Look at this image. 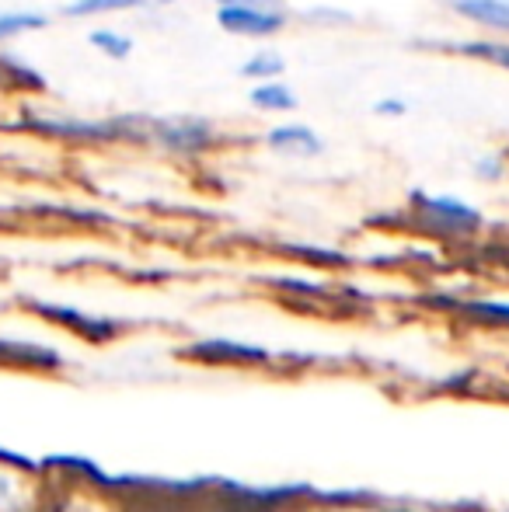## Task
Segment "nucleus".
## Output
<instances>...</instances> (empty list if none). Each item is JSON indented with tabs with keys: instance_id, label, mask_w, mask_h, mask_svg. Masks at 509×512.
Segmentation results:
<instances>
[{
	"instance_id": "nucleus-4",
	"label": "nucleus",
	"mask_w": 509,
	"mask_h": 512,
	"mask_svg": "<svg viewBox=\"0 0 509 512\" xmlns=\"http://www.w3.org/2000/svg\"><path fill=\"white\" fill-rule=\"evenodd\" d=\"M265 147L276 150L283 157H321L325 154V140L318 129L304 126V122H279L265 133Z\"/></svg>"
},
{
	"instance_id": "nucleus-5",
	"label": "nucleus",
	"mask_w": 509,
	"mask_h": 512,
	"mask_svg": "<svg viewBox=\"0 0 509 512\" xmlns=\"http://www.w3.org/2000/svg\"><path fill=\"white\" fill-rule=\"evenodd\" d=\"M457 18L509 35V0H447Z\"/></svg>"
},
{
	"instance_id": "nucleus-2",
	"label": "nucleus",
	"mask_w": 509,
	"mask_h": 512,
	"mask_svg": "<svg viewBox=\"0 0 509 512\" xmlns=\"http://www.w3.org/2000/svg\"><path fill=\"white\" fill-rule=\"evenodd\" d=\"M217 25L238 39H269L286 28V14L276 4H220Z\"/></svg>"
},
{
	"instance_id": "nucleus-14",
	"label": "nucleus",
	"mask_w": 509,
	"mask_h": 512,
	"mask_svg": "<svg viewBox=\"0 0 509 512\" xmlns=\"http://www.w3.org/2000/svg\"><path fill=\"white\" fill-rule=\"evenodd\" d=\"M475 175L496 182V178H503V161H499V157H482V161L475 164Z\"/></svg>"
},
{
	"instance_id": "nucleus-6",
	"label": "nucleus",
	"mask_w": 509,
	"mask_h": 512,
	"mask_svg": "<svg viewBox=\"0 0 509 512\" xmlns=\"http://www.w3.org/2000/svg\"><path fill=\"white\" fill-rule=\"evenodd\" d=\"M175 0H70L60 7L63 18H105V14L143 11V7H171Z\"/></svg>"
},
{
	"instance_id": "nucleus-9",
	"label": "nucleus",
	"mask_w": 509,
	"mask_h": 512,
	"mask_svg": "<svg viewBox=\"0 0 509 512\" xmlns=\"http://www.w3.org/2000/svg\"><path fill=\"white\" fill-rule=\"evenodd\" d=\"M88 46L95 49V53H102L105 60H116V63H123L133 56V49H136V42H133V35L129 32H119V28H91L88 32Z\"/></svg>"
},
{
	"instance_id": "nucleus-13",
	"label": "nucleus",
	"mask_w": 509,
	"mask_h": 512,
	"mask_svg": "<svg viewBox=\"0 0 509 512\" xmlns=\"http://www.w3.org/2000/svg\"><path fill=\"white\" fill-rule=\"evenodd\" d=\"M374 115H381V119H401V115H408V102L398 95H384L374 102Z\"/></svg>"
},
{
	"instance_id": "nucleus-11",
	"label": "nucleus",
	"mask_w": 509,
	"mask_h": 512,
	"mask_svg": "<svg viewBox=\"0 0 509 512\" xmlns=\"http://www.w3.org/2000/svg\"><path fill=\"white\" fill-rule=\"evenodd\" d=\"M0 88H7V91H42V88H46V81H42L32 67H25V63L14 60V56H0Z\"/></svg>"
},
{
	"instance_id": "nucleus-3",
	"label": "nucleus",
	"mask_w": 509,
	"mask_h": 512,
	"mask_svg": "<svg viewBox=\"0 0 509 512\" xmlns=\"http://www.w3.org/2000/svg\"><path fill=\"white\" fill-rule=\"evenodd\" d=\"M412 206L422 213V220L447 234H471L482 227V213L457 196H429V192H412Z\"/></svg>"
},
{
	"instance_id": "nucleus-12",
	"label": "nucleus",
	"mask_w": 509,
	"mask_h": 512,
	"mask_svg": "<svg viewBox=\"0 0 509 512\" xmlns=\"http://www.w3.org/2000/svg\"><path fill=\"white\" fill-rule=\"evenodd\" d=\"M283 70H286V60L279 53H272V49H262V53H252L245 63H241V70L238 74L245 77V81H272V77H283Z\"/></svg>"
},
{
	"instance_id": "nucleus-8",
	"label": "nucleus",
	"mask_w": 509,
	"mask_h": 512,
	"mask_svg": "<svg viewBox=\"0 0 509 512\" xmlns=\"http://www.w3.org/2000/svg\"><path fill=\"white\" fill-rule=\"evenodd\" d=\"M252 105L258 112H272V115H283V112H293L300 105L297 91L283 81V77H272V81H258L252 91H248Z\"/></svg>"
},
{
	"instance_id": "nucleus-7",
	"label": "nucleus",
	"mask_w": 509,
	"mask_h": 512,
	"mask_svg": "<svg viewBox=\"0 0 509 512\" xmlns=\"http://www.w3.org/2000/svg\"><path fill=\"white\" fill-rule=\"evenodd\" d=\"M443 53L468 56V60L489 63V67L509 70V39H461V42H440Z\"/></svg>"
},
{
	"instance_id": "nucleus-10",
	"label": "nucleus",
	"mask_w": 509,
	"mask_h": 512,
	"mask_svg": "<svg viewBox=\"0 0 509 512\" xmlns=\"http://www.w3.org/2000/svg\"><path fill=\"white\" fill-rule=\"evenodd\" d=\"M49 25V14L46 11H0V42L7 39H18L25 32H42Z\"/></svg>"
},
{
	"instance_id": "nucleus-1",
	"label": "nucleus",
	"mask_w": 509,
	"mask_h": 512,
	"mask_svg": "<svg viewBox=\"0 0 509 512\" xmlns=\"http://www.w3.org/2000/svg\"><path fill=\"white\" fill-rule=\"evenodd\" d=\"M147 143L178 157H196L213 150L217 126L210 119H203V115H150Z\"/></svg>"
}]
</instances>
